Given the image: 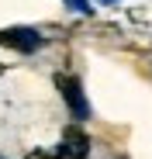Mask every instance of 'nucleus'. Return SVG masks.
Instances as JSON below:
<instances>
[{
  "instance_id": "f257e3e1",
  "label": "nucleus",
  "mask_w": 152,
  "mask_h": 159,
  "mask_svg": "<svg viewBox=\"0 0 152 159\" xmlns=\"http://www.w3.org/2000/svg\"><path fill=\"white\" fill-rule=\"evenodd\" d=\"M59 90L66 93V100H69V107H73L76 118H87V114H90L87 100H83V90H80V83H76L69 73H59Z\"/></svg>"
},
{
  "instance_id": "f03ea898",
  "label": "nucleus",
  "mask_w": 152,
  "mask_h": 159,
  "mask_svg": "<svg viewBox=\"0 0 152 159\" xmlns=\"http://www.w3.org/2000/svg\"><path fill=\"white\" fill-rule=\"evenodd\" d=\"M4 42H11L14 48H21V52H35L38 45H42V38L31 31V28H17V31H7L4 35Z\"/></svg>"
},
{
  "instance_id": "7ed1b4c3",
  "label": "nucleus",
  "mask_w": 152,
  "mask_h": 159,
  "mask_svg": "<svg viewBox=\"0 0 152 159\" xmlns=\"http://www.w3.org/2000/svg\"><path fill=\"white\" fill-rule=\"evenodd\" d=\"M73 7H76V11H83V14H90V4H87V0H73Z\"/></svg>"
}]
</instances>
